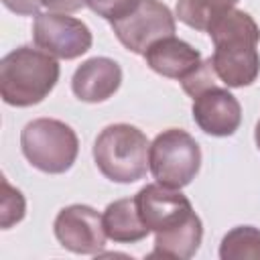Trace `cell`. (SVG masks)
Returning a JSON list of instances; mask_svg holds the SVG:
<instances>
[{"label":"cell","mask_w":260,"mask_h":260,"mask_svg":"<svg viewBox=\"0 0 260 260\" xmlns=\"http://www.w3.org/2000/svg\"><path fill=\"white\" fill-rule=\"evenodd\" d=\"M134 201L140 219L154 234L175 228L195 213L191 201L179 189H171L160 183H150L142 187L134 195Z\"/></svg>","instance_id":"cell-9"},{"label":"cell","mask_w":260,"mask_h":260,"mask_svg":"<svg viewBox=\"0 0 260 260\" xmlns=\"http://www.w3.org/2000/svg\"><path fill=\"white\" fill-rule=\"evenodd\" d=\"M213 41L211 65L219 81L228 87H246L260 73V26L238 8L228 10L207 30Z\"/></svg>","instance_id":"cell-1"},{"label":"cell","mask_w":260,"mask_h":260,"mask_svg":"<svg viewBox=\"0 0 260 260\" xmlns=\"http://www.w3.org/2000/svg\"><path fill=\"white\" fill-rule=\"evenodd\" d=\"M254 140H256V146H258V150H260V120H258L256 130H254Z\"/></svg>","instance_id":"cell-22"},{"label":"cell","mask_w":260,"mask_h":260,"mask_svg":"<svg viewBox=\"0 0 260 260\" xmlns=\"http://www.w3.org/2000/svg\"><path fill=\"white\" fill-rule=\"evenodd\" d=\"M57 79V57L39 47H18L0 61V95L4 104L14 108L41 104L53 91Z\"/></svg>","instance_id":"cell-2"},{"label":"cell","mask_w":260,"mask_h":260,"mask_svg":"<svg viewBox=\"0 0 260 260\" xmlns=\"http://www.w3.org/2000/svg\"><path fill=\"white\" fill-rule=\"evenodd\" d=\"M238 2L240 0H177L175 14L183 24L207 32L209 26L228 10L236 8Z\"/></svg>","instance_id":"cell-15"},{"label":"cell","mask_w":260,"mask_h":260,"mask_svg":"<svg viewBox=\"0 0 260 260\" xmlns=\"http://www.w3.org/2000/svg\"><path fill=\"white\" fill-rule=\"evenodd\" d=\"M41 2L49 12H61V14L75 12L87 4V0H41Z\"/></svg>","instance_id":"cell-21"},{"label":"cell","mask_w":260,"mask_h":260,"mask_svg":"<svg viewBox=\"0 0 260 260\" xmlns=\"http://www.w3.org/2000/svg\"><path fill=\"white\" fill-rule=\"evenodd\" d=\"M203 240V225L197 213L187 217L175 228L154 234V250L148 254L150 258H171V260H187L195 256Z\"/></svg>","instance_id":"cell-13"},{"label":"cell","mask_w":260,"mask_h":260,"mask_svg":"<svg viewBox=\"0 0 260 260\" xmlns=\"http://www.w3.org/2000/svg\"><path fill=\"white\" fill-rule=\"evenodd\" d=\"M2 4L14 12V14H20V16H30V14H39V8L43 6L41 0H2Z\"/></svg>","instance_id":"cell-20"},{"label":"cell","mask_w":260,"mask_h":260,"mask_svg":"<svg viewBox=\"0 0 260 260\" xmlns=\"http://www.w3.org/2000/svg\"><path fill=\"white\" fill-rule=\"evenodd\" d=\"M32 39L39 49L65 61L87 53L93 41L85 22L61 12L37 14L32 24Z\"/></svg>","instance_id":"cell-7"},{"label":"cell","mask_w":260,"mask_h":260,"mask_svg":"<svg viewBox=\"0 0 260 260\" xmlns=\"http://www.w3.org/2000/svg\"><path fill=\"white\" fill-rule=\"evenodd\" d=\"M20 148L35 169L49 175H61L73 167L79 152V140L69 124L55 118H37L22 128Z\"/></svg>","instance_id":"cell-4"},{"label":"cell","mask_w":260,"mask_h":260,"mask_svg":"<svg viewBox=\"0 0 260 260\" xmlns=\"http://www.w3.org/2000/svg\"><path fill=\"white\" fill-rule=\"evenodd\" d=\"M102 219H104L106 236L118 244H134L150 234V230L140 219L134 197H126L110 203Z\"/></svg>","instance_id":"cell-14"},{"label":"cell","mask_w":260,"mask_h":260,"mask_svg":"<svg viewBox=\"0 0 260 260\" xmlns=\"http://www.w3.org/2000/svg\"><path fill=\"white\" fill-rule=\"evenodd\" d=\"M217 83H219V77H217L215 71H213L211 57L205 59V61H201V65H199L193 73H189L185 79H181L183 91H185L187 95H191V98H195V95L201 93L203 89H207V87H211V85H217Z\"/></svg>","instance_id":"cell-18"},{"label":"cell","mask_w":260,"mask_h":260,"mask_svg":"<svg viewBox=\"0 0 260 260\" xmlns=\"http://www.w3.org/2000/svg\"><path fill=\"white\" fill-rule=\"evenodd\" d=\"M193 120L211 136H232L242 122V106L225 87L211 85L193 98Z\"/></svg>","instance_id":"cell-10"},{"label":"cell","mask_w":260,"mask_h":260,"mask_svg":"<svg viewBox=\"0 0 260 260\" xmlns=\"http://www.w3.org/2000/svg\"><path fill=\"white\" fill-rule=\"evenodd\" d=\"M146 65L169 79H185L201 65V53L193 49L189 43L177 39L175 35L158 39L144 53Z\"/></svg>","instance_id":"cell-12"},{"label":"cell","mask_w":260,"mask_h":260,"mask_svg":"<svg viewBox=\"0 0 260 260\" xmlns=\"http://www.w3.org/2000/svg\"><path fill=\"white\" fill-rule=\"evenodd\" d=\"M110 24L116 39L136 55H144L158 39L175 35L177 26L173 12L160 0H142L132 14Z\"/></svg>","instance_id":"cell-6"},{"label":"cell","mask_w":260,"mask_h":260,"mask_svg":"<svg viewBox=\"0 0 260 260\" xmlns=\"http://www.w3.org/2000/svg\"><path fill=\"white\" fill-rule=\"evenodd\" d=\"M2 189L4 193H2V203H0V225L2 230H8L24 217L26 203H24L22 193L14 189L4 177H2Z\"/></svg>","instance_id":"cell-17"},{"label":"cell","mask_w":260,"mask_h":260,"mask_svg":"<svg viewBox=\"0 0 260 260\" xmlns=\"http://www.w3.org/2000/svg\"><path fill=\"white\" fill-rule=\"evenodd\" d=\"M148 165L156 183L171 189H183L199 173L201 148L189 132L169 128L150 142Z\"/></svg>","instance_id":"cell-5"},{"label":"cell","mask_w":260,"mask_h":260,"mask_svg":"<svg viewBox=\"0 0 260 260\" xmlns=\"http://www.w3.org/2000/svg\"><path fill=\"white\" fill-rule=\"evenodd\" d=\"M142 0H87V6L102 18L116 22L128 14H132Z\"/></svg>","instance_id":"cell-19"},{"label":"cell","mask_w":260,"mask_h":260,"mask_svg":"<svg viewBox=\"0 0 260 260\" xmlns=\"http://www.w3.org/2000/svg\"><path fill=\"white\" fill-rule=\"evenodd\" d=\"M122 83V69L114 59L93 57L83 61L71 79V89L77 100L87 104L106 102Z\"/></svg>","instance_id":"cell-11"},{"label":"cell","mask_w":260,"mask_h":260,"mask_svg":"<svg viewBox=\"0 0 260 260\" xmlns=\"http://www.w3.org/2000/svg\"><path fill=\"white\" fill-rule=\"evenodd\" d=\"M221 260H260V230L238 225L230 230L219 246Z\"/></svg>","instance_id":"cell-16"},{"label":"cell","mask_w":260,"mask_h":260,"mask_svg":"<svg viewBox=\"0 0 260 260\" xmlns=\"http://www.w3.org/2000/svg\"><path fill=\"white\" fill-rule=\"evenodd\" d=\"M150 142L130 124L106 126L93 142V160L100 173L114 183H134L146 177Z\"/></svg>","instance_id":"cell-3"},{"label":"cell","mask_w":260,"mask_h":260,"mask_svg":"<svg viewBox=\"0 0 260 260\" xmlns=\"http://www.w3.org/2000/svg\"><path fill=\"white\" fill-rule=\"evenodd\" d=\"M57 242L73 254H100L106 246V230L102 215L89 205L63 207L53 223Z\"/></svg>","instance_id":"cell-8"}]
</instances>
